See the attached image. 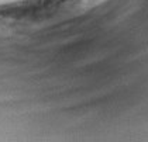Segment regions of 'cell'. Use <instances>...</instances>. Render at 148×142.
Returning a JSON list of instances; mask_svg holds the SVG:
<instances>
[{
	"instance_id": "cell-1",
	"label": "cell",
	"mask_w": 148,
	"mask_h": 142,
	"mask_svg": "<svg viewBox=\"0 0 148 142\" xmlns=\"http://www.w3.org/2000/svg\"><path fill=\"white\" fill-rule=\"evenodd\" d=\"M69 0H42V4L45 9H58L64 4H66Z\"/></svg>"
}]
</instances>
